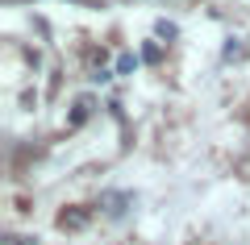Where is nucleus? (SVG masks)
<instances>
[{
	"label": "nucleus",
	"mask_w": 250,
	"mask_h": 245,
	"mask_svg": "<svg viewBox=\"0 0 250 245\" xmlns=\"http://www.w3.org/2000/svg\"><path fill=\"white\" fill-rule=\"evenodd\" d=\"M83 220H88V212H62V216H59V225H62V228H80Z\"/></svg>",
	"instance_id": "nucleus-1"
},
{
	"label": "nucleus",
	"mask_w": 250,
	"mask_h": 245,
	"mask_svg": "<svg viewBox=\"0 0 250 245\" xmlns=\"http://www.w3.org/2000/svg\"><path fill=\"white\" fill-rule=\"evenodd\" d=\"M4 245H34V237H21V233H9V237H4Z\"/></svg>",
	"instance_id": "nucleus-2"
}]
</instances>
